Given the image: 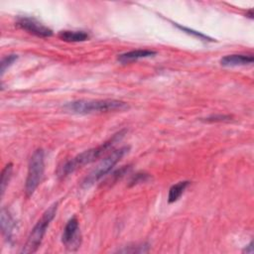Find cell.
Returning a JSON list of instances; mask_svg holds the SVG:
<instances>
[{"label": "cell", "mask_w": 254, "mask_h": 254, "mask_svg": "<svg viewBox=\"0 0 254 254\" xmlns=\"http://www.w3.org/2000/svg\"><path fill=\"white\" fill-rule=\"evenodd\" d=\"M125 133H126L125 129L121 130V131L117 132L116 134H114L109 140H107L103 144H101L95 148L88 149V150L78 154L74 158L68 160L61 167L59 176L61 178H64V177L72 174L77 169L94 162L95 160L100 158L103 154H105L108 150H110L117 142H119L124 137Z\"/></svg>", "instance_id": "6da1fadb"}, {"label": "cell", "mask_w": 254, "mask_h": 254, "mask_svg": "<svg viewBox=\"0 0 254 254\" xmlns=\"http://www.w3.org/2000/svg\"><path fill=\"white\" fill-rule=\"evenodd\" d=\"M129 106L126 102L117 99H96L86 100L79 99L69 102L64 105V109L69 112L77 114H92V113H105L112 111H123L128 109Z\"/></svg>", "instance_id": "7a4b0ae2"}, {"label": "cell", "mask_w": 254, "mask_h": 254, "mask_svg": "<svg viewBox=\"0 0 254 254\" xmlns=\"http://www.w3.org/2000/svg\"><path fill=\"white\" fill-rule=\"evenodd\" d=\"M57 208H58V203H54L43 213L42 217L38 220V222L32 229L31 233L29 234L27 242L22 248L21 253H34L37 251V249L41 245V242L47 231V228L49 227L51 221L54 219L56 215Z\"/></svg>", "instance_id": "3957f363"}, {"label": "cell", "mask_w": 254, "mask_h": 254, "mask_svg": "<svg viewBox=\"0 0 254 254\" xmlns=\"http://www.w3.org/2000/svg\"><path fill=\"white\" fill-rule=\"evenodd\" d=\"M45 170V152L43 149H37L31 156L28 165V174L25 184V192L31 196L40 185Z\"/></svg>", "instance_id": "277c9868"}, {"label": "cell", "mask_w": 254, "mask_h": 254, "mask_svg": "<svg viewBox=\"0 0 254 254\" xmlns=\"http://www.w3.org/2000/svg\"><path fill=\"white\" fill-rule=\"evenodd\" d=\"M128 146L121 147L117 150H114L111 152L107 157H105L99 164L98 166L83 180L82 182V187L83 188H88L92 186L94 183L99 181L101 178H103L105 175H107L112 168L121 160V158L128 153L129 151Z\"/></svg>", "instance_id": "5b68a950"}, {"label": "cell", "mask_w": 254, "mask_h": 254, "mask_svg": "<svg viewBox=\"0 0 254 254\" xmlns=\"http://www.w3.org/2000/svg\"><path fill=\"white\" fill-rule=\"evenodd\" d=\"M16 26L39 38H48L53 35V31L50 28L31 17H19L16 21Z\"/></svg>", "instance_id": "8992f818"}, {"label": "cell", "mask_w": 254, "mask_h": 254, "mask_svg": "<svg viewBox=\"0 0 254 254\" xmlns=\"http://www.w3.org/2000/svg\"><path fill=\"white\" fill-rule=\"evenodd\" d=\"M62 242L68 250H76L80 244V232L78 220L75 216L71 217L64 226Z\"/></svg>", "instance_id": "52a82bcc"}, {"label": "cell", "mask_w": 254, "mask_h": 254, "mask_svg": "<svg viewBox=\"0 0 254 254\" xmlns=\"http://www.w3.org/2000/svg\"><path fill=\"white\" fill-rule=\"evenodd\" d=\"M2 233L8 242H11L17 231V223L9 210L5 207L1 209V219H0Z\"/></svg>", "instance_id": "ba28073f"}, {"label": "cell", "mask_w": 254, "mask_h": 254, "mask_svg": "<svg viewBox=\"0 0 254 254\" xmlns=\"http://www.w3.org/2000/svg\"><path fill=\"white\" fill-rule=\"evenodd\" d=\"M157 55V52L152 51V50H133L130 52H126L123 54H120L117 57V61L120 64H129L132 62H136L139 59H145V58H150V57H154Z\"/></svg>", "instance_id": "9c48e42d"}, {"label": "cell", "mask_w": 254, "mask_h": 254, "mask_svg": "<svg viewBox=\"0 0 254 254\" xmlns=\"http://www.w3.org/2000/svg\"><path fill=\"white\" fill-rule=\"evenodd\" d=\"M252 55H227L220 60V64L223 66H238L253 64Z\"/></svg>", "instance_id": "30bf717a"}, {"label": "cell", "mask_w": 254, "mask_h": 254, "mask_svg": "<svg viewBox=\"0 0 254 254\" xmlns=\"http://www.w3.org/2000/svg\"><path fill=\"white\" fill-rule=\"evenodd\" d=\"M59 38L64 42L69 43H77V42H84L86 41L89 36L84 31H62L59 34Z\"/></svg>", "instance_id": "8fae6325"}, {"label": "cell", "mask_w": 254, "mask_h": 254, "mask_svg": "<svg viewBox=\"0 0 254 254\" xmlns=\"http://www.w3.org/2000/svg\"><path fill=\"white\" fill-rule=\"evenodd\" d=\"M189 185H190L189 181H181L173 185L169 190V194H168L169 203H173L177 201L181 197V195L184 193L185 190Z\"/></svg>", "instance_id": "7c38bea8"}, {"label": "cell", "mask_w": 254, "mask_h": 254, "mask_svg": "<svg viewBox=\"0 0 254 254\" xmlns=\"http://www.w3.org/2000/svg\"><path fill=\"white\" fill-rule=\"evenodd\" d=\"M12 171H13V164L9 163L7 164L1 173V195L4 194L6 188L10 182V179L12 177Z\"/></svg>", "instance_id": "4fadbf2b"}, {"label": "cell", "mask_w": 254, "mask_h": 254, "mask_svg": "<svg viewBox=\"0 0 254 254\" xmlns=\"http://www.w3.org/2000/svg\"><path fill=\"white\" fill-rule=\"evenodd\" d=\"M174 25H176V26H177L180 30H182L183 32H185V33H187V34H189V35H191V36H193V37H196V38H198L199 40L206 41V42H213V39H211V38H209V37L203 35L202 33H199V32L194 31V30H192V29H190V28H187V27L178 25V24H176V23H174Z\"/></svg>", "instance_id": "5bb4252c"}, {"label": "cell", "mask_w": 254, "mask_h": 254, "mask_svg": "<svg viewBox=\"0 0 254 254\" xmlns=\"http://www.w3.org/2000/svg\"><path fill=\"white\" fill-rule=\"evenodd\" d=\"M150 180H151V176L149 174L144 173V172H139L131 178V180L129 182V187H133V186H136L138 184L146 183Z\"/></svg>", "instance_id": "9a60e30c"}, {"label": "cell", "mask_w": 254, "mask_h": 254, "mask_svg": "<svg viewBox=\"0 0 254 254\" xmlns=\"http://www.w3.org/2000/svg\"><path fill=\"white\" fill-rule=\"evenodd\" d=\"M18 59V56L15 55V54H10V55H7L5 56L4 58H2L1 60V63H0V71H1V75L5 72V70L15 62L17 61Z\"/></svg>", "instance_id": "2e32d148"}, {"label": "cell", "mask_w": 254, "mask_h": 254, "mask_svg": "<svg viewBox=\"0 0 254 254\" xmlns=\"http://www.w3.org/2000/svg\"><path fill=\"white\" fill-rule=\"evenodd\" d=\"M132 248H124V249H121L119 250L118 252H123V253H145V252H148L149 251V244L147 243H144V244H141V245H135V247L131 246Z\"/></svg>", "instance_id": "e0dca14e"}, {"label": "cell", "mask_w": 254, "mask_h": 254, "mask_svg": "<svg viewBox=\"0 0 254 254\" xmlns=\"http://www.w3.org/2000/svg\"><path fill=\"white\" fill-rule=\"evenodd\" d=\"M231 115H221V114H215V115H210L206 118H202L201 120L204 122H228L232 120Z\"/></svg>", "instance_id": "ac0fdd59"}, {"label": "cell", "mask_w": 254, "mask_h": 254, "mask_svg": "<svg viewBox=\"0 0 254 254\" xmlns=\"http://www.w3.org/2000/svg\"><path fill=\"white\" fill-rule=\"evenodd\" d=\"M243 252H246V253H253V242H252V241L244 248Z\"/></svg>", "instance_id": "d6986e66"}]
</instances>
